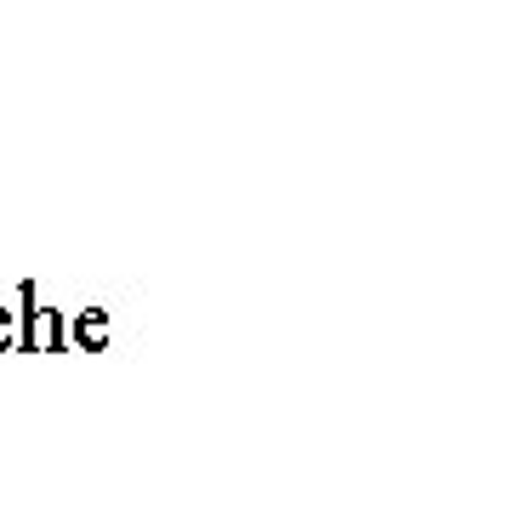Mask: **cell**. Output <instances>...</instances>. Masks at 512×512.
Wrapping results in <instances>:
<instances>
[]
</instances>
